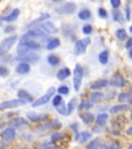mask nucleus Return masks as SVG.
Returning a JSON list of instances; mask_svg holds the SVG:
<instances>
[{
    "label": "nucleus",
    "mask_w": 132,
    "mask_h": 149,
    "mask_svg": "<svg viewBox=\"0 0 132 149\" xmlns=\"http://www.w3.org/2000/svg\"><path fill=\"white\" fill-rule=\"evenodd\" d=\"M117 34V37H118L120 40H126V37H127V33H126V30L125 29H118L116 32Z\"/></svg>",
    "instance_id": "7c9ffc66"
},
{
    "label": "nucleus",
    "mask_w": 132,
    "mask_h": 149,
    "mask_svg": "<svg viewBox=\"0 0 132 149\" xmlns=\"http://www.w3.org/2000/svg\"><path fill=\"white\" fill-rule=\"evenodd\" d=\"M44 149H58V147H57V146H54V145H52V146H48V147H44Z\"/></svg>",
    "instance_id": "49530a36"
},
{
    "label": "nucleus",
    "mask_w": 132,
    "mask_h": 149,
    "mask_svg": "<svg viewBox=\"0 0 132 149\" xmlns=\"http://www.w3.org/2000/svg\"><path fill=\"white\" fill-rule=\"evenodd\" d=\"M118 100L119 102H125V100H128V92H121L118 95Z\"/></svg>",
    "instance_id": "c9c22d12"
},
{
    "label": "nucleus",
    "mask_w": 132,
    "mask_h": 149,
    "mask_svg": "<svg viewBox=\"0 0 132 149\" xmlns=\"http://www.w3.org/2000/svg\"><path fill=\"white\" fill-rule=\"evenodd\" d=\"M79 117H81L82 121H83L85 124L92 123L93 121H94V119H95V117H94V115H93L92 113H85V114H81L79 115Z\"/></svg>",
    "instance_id": "4be33fe9"
},
{
    "label": "nucleus",
    "mask_w": 132,
    "mask_h": 149,
    "mask_svg": "<svg viewBox=\"0 0 132 149\" xmlns=\"http://www.w3.org/2000/svg\"><path fill=\"white\" fill-rule=\"evenodd\" d=\"M16 72L20 74H28V72H30V65H29V63H26V62L19 63L16 68Z\"/></svg>",
    "instance_id": "2eb2a0df"
},
{
    "label": "nucleus",
    "mask_w": 132,
    "mask_h": 149,
    "mask_svg": "<svg viewBox=\"0 0 132 149\" xmlns=\"http://www.w3.org/2000/svg\"><path fill=\"white\" fill-rule=\"evenodd\" d=\"M111 4L114 8H118L121 5V0H111Z\"/></svg>",
    "instance_id": "58836bf2"
},
{
    "label": "nucleus",
    "mask_w": 132,
    "mask_h": 149,
    "mask_svg": "<svg viewBox=\"0 0 132 149\" xmlns=\"http://www.w3.org/2000/svg\"><path fill=\"white\" fill-rule=\"evenodd\" d=\"M54 1H59V0H54Z\"/></svg>",
    "instance_id": "5fc2aeb1"
},
{
    "label": "nucleus",
    "mask_w": 132,
    "mask_h": 149,
    "mask_svg": "<svg viewBox=\"0 0 132 149\" xmlns=\"http://www.w3.org/2000/svg\"><path fill=\"white\" fill-rule=\"evenodd\" d=\"M57 92H58L59 94H62V95H66V94H68V92H69V88H68L67 86H65V85H62V86H60L57 89Z\"/></svg>",
    "instance_id": "72a5a7b5"
},
{
    "label": "nucleus",
    "mask_w": 132,
    "mask_h": 149,
    "mask_svg": "<svg viewBox=\"0 0 132 149\" xmlns=\"http://www.w3.org/2000/svg\"><path fill=\"white\" fill-rule=\"evenodd\" d=\"M107 119H109V115L105 114V113H103V114H99L97 117H96V122H97V124L99 126H103L105 123H106Z\"/></svg>",
    "instance_id": "393cba45"
},
{
    "label": "nucleus",
    "mask_w": 132,
    "mask_h": 149,
    "mask_svg": "<svg viewBox=\"0 0 132 149\" xmlns=\"http://www.w3.org/2000/svg\"><path fill=\"white\" fill-rule=\"evenodd\" d=\"M56 91L57 90H56L55 87H50V88L48 89V91L44 93L41 97H39L38 100H34V102H32V107L36 108V107H40V106H42V105H46V102H49V100L53 97L54 93H55Z\"/></svg>",
    "instance_id": "f03ea898"
},
{
    "label": "nucleus",
    "mask_w": 132,
    "mask_h": 149,
    "mask_svg": "<svg viewBox=\"0 0 132 149\" xmlns=\"http://www.w3.org/2000/svg\"><path fill=\"white\" fill-rule=\"evenodd\" d=\"M69 127L71 128L72 130H73V133L75 134V136H77V134H79V133H77V127H79V125H77V123H73V124H71V125H70Z\"/></svg>",
    "instance_id": "ea45409f"
},
{
    "label": "nucleus",
    "mask_w": 132,
    "mask_h": 149,
    "mask_svg": "<svg viewBox=\"0 0 132 149\" xmlns=\"http://www.w3.org/2000/svg\"><path fill=\"white\" fill-rule=\"evenodd\" d=\"M91 17H92V14L89 9H83L79 13V19H81L83 21H87V20L91 19Z\"/></svg>",
    "instance_id": "a878e982"
},
{
    "label": "nucleus",
    "mask_w": 132,
    "mask_h": 149,
    "mask_svg": "<svg viewBox=\"0 0 132 149\" xmlns=\"http://www.w3.org/2000/svg\"><path fill=\"white\" fill-rule=\"evenodd\" d=\"M130 16H131V10H130L129 7H126V20H128V21H129Z\"/></svg>",
    "instance_id": "79ce46f5"
},
{
    "label": "nucleus",
    "mask_w": 132,
    "mask_h": 149,
    "mask_svg": "<svg viewBox=\"0 0 132 149\" xmlns=\"http://www.w3.org/2000/svg\"><path fill=\"white\" fill-rule=\"evenodd\" d=\"M92 138V134L89 133V132H82V133L77 134V136H75V141H77L79 143H81V144H84V143H86L87 141H89V140Z\"/></svg>",
    "instance_id": "4468645a"
},
{
    "label": "nucleus",
    "mask_w": 132,
    "mask_h": 149,
    "mask_svg": "<svg viewBox=\"0 0 132 149\" xmlns=\"http://www.w3.org/2000/svg\"><path fill=\"white\" fill-rule=\"evenodd\" d=\"M17 38H18L17 35H12V36H8L6 38H4L1 42V44H0V55L6 53V52H8L9 50L12 49V46L16 44Z\"/></svg>",
    "instance_id": "423d86ee"
},
{
    "label": "nucleus",
    "mask_w": 132,
    "mask_h": 149,
    "mask_svg": "<svg viewBox=\"0 0 132 149\" xmlns=\"http://www.w3.org/2000/svg\"><path fill=\"white\" fill-rule=\"evenodd\" d=\"M126 133L129 134V135H132V126H130V127L128 128L127 130H126Z\"/></svg>",
    "instance_id": "de8ad7c7"
},
{
    "label": "nucleus",
    "mask_w": 132,
    "mask_h": 149,
    "mask_svg": "<svg viewBox=\"0 0 132 149\" xmlns=\"http://www.w3.org/2000/svg\"><path fill=\"white\" fill-rule=\"evenodd\" d=\"M0 136H1V138L3 139V141H5V142H7V143H10V142H12V141H15V139H16V137H17V133L14 127L9 126V127L4 128V130L0 133Z\"/></svg>",
    "instance_id": "6e6552de"
},
{
    "label": "nucleus",
    "mask_w": 132,
    "mask_h": 149,
    "mask_svg": "<svg viewBox=\"0 0 132 149\" xmlns=\"http://www.w3.org/2000/svg\"><path fill=\"white\" fill-rule=\"evenodd\" d=\"M127 149H132V145H130V146L129 147H128V148Z\"/></svg>",
    "instance_id": "603ef678"
},
{
    "label": "nucleus",
    "mask_w": 132,
    "mask_h": 149,
    "mask_svg": "<svg viewBox=\"0 0 132 149\" xmlns=\"http://www.w3.org/2000/svg\"><path fill=\"white\" fill-rule=\"evenodd\" d=\"M70 74H71V72H70L69 68H62L57 72V79H58L59 81H64L65 79H67V78L69 77Z\"/></svg>",
    "instance_id": "f3484780"
},
{
    "label": "nucleus",
    "mask_w": 132,
    "mask_h": 149,
    "mask_svg": "<svg viewBox=\"0 0 132 149\" xmlns=\"http://www.w3.org/2000/svg\"><path fill=\"white\" fill-rule=\"evenodd\" d=\"M19 15H20V9L15 8L14 10H12V12L8 15V16L4 17V18H3V20H4L5 22H12V21H16L17 19H18Z\"/></svg>",
    "instance_id": "412c9836"
},
{
    "label": "nucleus",
    "mask_w": 132,
    "mask_h": 149,
    "mask_svg": "<svg viewBox=\"0 0 132 149\" xmlns=\"http://www.w3.org/2000/svg\"><path fill=\"white\" fill-rule=\"evenodd\" d=\"M25 104H26L25 100H21V98L5 100V102H0V111H4V110H8V109H15V108L24 106Z\"/></svg>",
    "instance_id": "39448f33"
},
{
    "label": "nucleus",
    "mask_w": 132,
    "mask_h": 149,
    "mask_svg": "<svg viewBox=\"0 0 132 149\" xmlns=\"http://www.w3.org/2000/svg\"><path fill=\"white\" fill-rule=\"evenodd\" d=\"M109 84V82L107 81V80H105V79L99 80V81H96V82H94V83L91 84L90 88L92 89V90H99V89H102V88H104V87H106Z\"/></svg>",
    "instance_id": "dca6fc26"
},
{
    "label": "nucleus",
    "mask_w": 132,
    "mask_h": 149,
    "mask_svg": "<svg viewBox=\"0 0 132 149\" xmlns=\"http://www.w3.org/2000/svg\"><path fill=\"white\" fill-rule=\"evenodd\" d=\"M77 10V4L73 2H66L56 8V12L60 15H71Z\"/></svg>",
    "instance_id": "0eeeda50"
},
{
    "label": "nucleus",
    "mask_w": 132,
    "mask_h": 149,
    "mask_svg": "<svg viewBox=\"0 0 132 149\" xmlns=\"http://www.w3.org/2000/svg\"><path fill=\"white\" fill-rule=\"evenodd\" d=\"M93 105H94V104H93V102H91L90 100H82L81 104L77 106V110H83V109L88 110V109H91V108L93 107Z\"/></svg>",
    "instance_id": "bb28decb"
},
{
    "label": "nucleus",
    "mask_w": 132,
    "mask_h": 149,
    "mask_svg": "<svg viewBox=\"0 0 132 149\" xmlns=\"http://www.w3.org/2000/svg\"><path fill=\"white\" fill-rule=\"evenodd\" d=\"M126 48L127 49H131L132 48V37H130V38L127 40V42H126Z\"/></svg>",
    "instance_id": "a19ab883"
},
{
    "label": "nucleus",
    "mask_w": 132,
    "mask_h": 149,
    "mask_svg": "<svg viewBox=\"0 0 132 149\" xmlns=\"http://www.w3.org/2000/svg\"><path fill=\"white\" fill-rule=\"evenodd\" d=\"M64 138V135L62 133H54L51 137V142L54 143V142H57L59 140H62Z\"/></svg>",
    "instance_id": "2f4dec72"
},
{
    "label": "nucleus",
    "mask_w": 132,
    "mask_h": 149,
    "mask_svg": "<svg viewBox=\"0 0 132 149\" xmlns=\"http://www.w3.org/2000/svg\"><path fill=\"white\" fill-rule=\"evenodd\" d=\"M100 146V140L98 138H95L94 140H92L88 145H87L86 149H98Z\"/></svg>",
    "instance_id": "c85d7f7f"
},
{
    "label": "nucleus",
    "mask_w": 132,
    "mask_h": 149,
    "mask_svg": "<svg viewBox=\"0 0 132 149\" xmlns=\"http://www.w3.org/2000/svg\"><path fill=\"white\" fill-rule=\"evenodd\" d=\"M109 84L115 87H124L126 85V80L123 78V76L121 74H115L111 77Z\"/></svg>",
    "instance_id": "9d476101"
},
{
    "label": "nucleus",
    "mask_w": 132,
    "mask_h": 149,
    "mask_svg": "<svg viewBox=\"0 0 132 149\" xmlns=\"http://www.w3.org/2000/svg\"><path fill=\"white\" fill-rule=\"evenodd\" d=\"M18 60L22 61V62H26V63H28V62L35 63L39 60V56H37L32 53H27V54H24V55H20Z\"/></svg>",
    "instance_id": "9b49d317"
},
{
    "label": "nucleus",
    "mask_w": 132,
    "mask_h": 149,
    "mask_svg": "<svg viewBox=\"0 0 132 149\" xmlns=\"http://www.w3.org/2000/svg\"><path fill=\"white\" fill-rule=\"evenodd\" d=\"M35 29L41 31L44 34H55L58 32V28L56 27V25L52 22H44V23L37 24V26L35 27Z\"/></svg>",
    "instance_id": "20e7f679"
},
{
    "label": "nucleus",
    "mask_w": 132,
    "mask_h": 149,
    "mask_svg": "<svg viewBox=\"0 0 132 149\" xmlns=\"http://www.w3.org/2000/svg\"><path fill=\"white\" fill-rule=\"evenodd\" d=\"M75 102H77V98H72L67 104V106H66V115L71 114L72 110H73V108H74V105H75Z\"/></svg>",
    "instance_id": "c756f323"
},
{
    "label": "nucleus",
    "mask_w": 132,
    "mask_h": 149,
    "mask_svg": "<svg viewBox=\"0 0 132 149\" xmlns=\"http://www.w3.org/2000/svg\"><path fill=\"white\" fill-rule=\"evenodd\" d=\"M129 31H130V33H132V25L129 27Z\"/></svg>",
    "instance_id": "3c124183"
},
{
    "label": "nucleus",
    "mask_w": 132,
    "mask_h": 149,
    "mask_svg": "<svg viewBox=\"0 0 132 149\" xmlns=\"http://www.w3.org/2000/svg\"><path fill=\"white\" fill-rule=\"evenodd\" d=\"M129 1H131V0H129Z\"/></svg>",
    "instance_id": "6e6d98bb"
},
{
    "label": "nucleus",
    "mask_w": 132,
    "mask_h": 149,
    "mask_svg": "<svg viewBox=\"0 0 132 149\" xmlns=\"http://www.w3.org/2000/svg\"><path fill=\"white\" fill-rule=\"evenodd\" d=\"M15 28L12 27V26H7V27H5L4 29V32L5 33H9V32H12V31H14Z\"/></svg>",
    "instance_id": "c03bdc74"
},
{
    "label": "nucleus",
    "mask_w": 132,
    "mask_h": 149,
    "mask_svg": "<svg viewBox=\"0 0 132 149\" xmlns=\"http://www.w3.org/2000/svg\"><path fill=\"white\" fill-rule=\"evenodd\" d=\"M39 48H40V45L37 42H35L34 40L23 36L21 38V42H20V45L18 47V53L20 55H24V54L29 53L30 51L38 50Z\"/></svg>",
    "instance_id": "f257e3e1"
},
{
    "label": "nucleus",
    "mask_w": 132,
    "mask_h": 149,
    "mask_svg": "<svg viewBox=\"0 0 132 149\" xmlns=\"http://www.w3.org/2000/svg\"><path fill=\"white\" fill-rule=\"evenodd\" d=\"M82 30H83L84 34L89 35V34H91V33H92L93 28H92V26H91L90 24H86V25L83 26V29H82Z\"/></svg>",
    "instance_id": "f704fd0d"
},
{
    "label": "nucleus",
    "mask_w": 132,
    "mask_h": 149,
    "mask_svg": "<svg viewBox=\"0 0 132 149\" xmlns=\"http://www.w3.org/2000/svg\"><path fill=\"white\" fill-rule=\"evenodd\" d=\"M48 62L52 66H57L58 64H60V58L55 55H50L48 57Z\"/></svg>",
    "instance_id": "cd10ccee"
},
{
    "label": "nucleus",
    "mask_w": 132,
    "mask_h": 149,
    "mask_svg": "<svg viewBox=\"0 0 132 149\" xmlns=\"http://www.w3.org/2000/svg\"><path fill=\"white\" fill-rule=\"evenodd\" d=\"M9 124L14 128H26L29 126L28 121L23 117H16V118L12 119L9 121Z\"/></svg>",
    "instance_id": "1a4fd4ad"
},
{
    "label": "nucleus",
    "mask_w": 132,
    "mask_h": 149,
    "mask_svg": "<svg viewBox=\"0 0 132 149\" xmlns=\"http://www.w3.org/2000/svg\"><path fill=\"white\" fill-rule=\"evenodd\" d=\"M130 119L132 120V111H131V114H130Z\"/></svg>",
    "instance_id": "864d4df0"
},
{
    "label": "nucleus",
    "mask_w": 132,
    "mask_h": 149,
    "mask_svg": "<svg viewBox=\"0 0 132 149\" xmlns=\"http://www.w3.org/2000/svg\"><path fill=\"white\" fill-rule=\"evenodd\" d=\"M6 144H4V142H1V141H0V149H5L6 148Z\"/></svg>",
    "instance_id": "a18cd8bd"
},
{
    "label": "nucleus",
    "mask_w": 132,
    "mask_h": 149,
    "mask_svg": "<svg viewBox=\"0 0 132 149\" xmlns=\"http://www.w3.org/2000/svg\"><path fill=\"white\" fill-rule=\"evenodd\" d=\"M114 19H115V21L119 22V23H123V19H122V14L119 12H116L114 14Z\"/></svg>",
    "instance_id": "4c0bfd02"
},
{
    "label": "nucleus",
    "mask_w": 132,
    "mask_h": 149,
    "mask_svg": "<svg viewBox=\"0 0 132 149\" xmlns=\"http://www.w3.org/2000/svg\"><path fill=\"white\" fill-rule=\"evenodd\" d=\"M129 109V106L126 105V104H122V105H116V106H113V107L109 109V113L111 114H116L118 112L121 111H125V110Z\"/></svg>",
    "instance_id": "aec40b11"
},
{
    "label": "nucleus",
    "mask_w": 132,
    "mask_h": 149,
    "mask_svg": "<svg viewBox=\"0 0 132 149\" xmlns=\"http://www.w3.org/2000/svg\"><path fill=\"white\" fill-rule=\"evenodd\" d=\"M83 77H84L83 68L79 64H77L73 70V87L75 91H79V88H81Z\"/></svg>",
    "instance_id": "7ed1b4c3"
},
{
    "label": "nucleus",
    "mask_w": 132,
    "mask_h": 149,
    "mask_svg": "<svg viewBox=\"0 0 132 149\" xmlns=\"http://www.w3.org/2000/svg\"><path fill=\"white\" fill-rule=\"evenodd\" d=\"M87 49L86 42L83 40H77L75 45H74V54L75 55H81V54L85 53Z\"/></svg>",
    "instance_id": "ddd939ff"
},
{
    "label": "nucleus",
    "mask_w": 132,
    "mask_h": 149,
    "mask_svg": "<svg viewBox=\"0 0 132 149\" xmlns=\"http://www.w3.org/2000/svg\"><path fill=\"white\" fill-rule=\"evenodd\" d=\"M7 72H7L6 68H1V66H0V76H6Z\"/></svg>",
    "instance_id": "37998d69"
},
{
    "label": "nucleus",
    "mask_w": 132,
    "mask_h": 149,
    "mask_svg": "<svg viewBox=\"0 0 132 149\" xmlns=\"http://www.w3.org/2000/svg\"><path fill=\"white\" fill-rule=\"evenodd\" d=\"M98 15H99V17H101V18H103V19L107 18V12H106V9L103 8V7H100V8L98 9Z\"/></svg>",
    "instance_id": "e433bc0d"
},
{
    "label": "nucleus",
    "mask_w": 132,
    "mask_h": 149,
    "mask_svg": "<svg viewBox=\"0 0 132 149\" xmlns=\"http://www.w3.org/2000/svg\"><path fill=\"white\" fill-rule=\"evenodd\" d=\"M103 98H104L103 93L98 92V91H94V92H93L92 94H91V96H90V100L93 102V104H97V102L103 100Z\"/></svg>",
    "instance_id": "6ab92c4d"
},
{
    "label": "nucleus",
    "mask_w": 132,
    "mask_h": 149,
    "mask_svg": "<svg viewBox=\"0 0 132 149\" xmlns=\"http://www.w3.org/2000/svg\"><path fill=\"white\" fill-rule=\"evenodd\" d=\"M62 102H63V100H62V96H61V94L54 96V98H53V106H54V107L57 108L58 106H60Z\"/></svg>",
    "instance_id": "473e14b6"
},
{
    "label": "nucleus",
    "mask_w": 132,
    "mask_h": 149,
    "mask_svg": "<svg viewBox=\"0 0 132 149\" xmlns=\"http://www.w3.org/2000/svg\"><path fill=\"white\" fill-rule=\"evenodd\" d=\"M109 53L107 50H104V51L100 52L99 56H98V59H99V62L101 64H106L109 62Z\"/></svg>",
    "instance_id": "5701e85b"
},
{
    "label": "nucleus",
    "mask_w": 132,
    "mask_h": 149,
    "mask_svg": "<svg viewBox=\"0 0 132 149\" xmlns=\"http://www.w3.org/2000/svg\"><path fill=\"white\" fill-rule=\"evenodd\" d=\"M128 55H129L130 58H132V48L129 50V52H128Z\"/></svg>",
    "instance_id": "09e8293b"
},
{
    "label": "nucleus",
    "mask_w": 132,
    "mask_h": 149,
    "mask_svg": "<svg viewBox=\"0 0 132 149\" xmlns=\"http://www.w3.org/2000/svg\"><path fill=\"white\" fill-rule=\"evenodd\" d=\"M27 117L32 122H40V121L46 120L48 118V115L37 114V113H34V112H29V113H27Z\"/></svg>",
    "instance_id": "f8f14e48"
},
{
    "label": "nucleus",
    "mask_w": 132,
    "mask_h": 149,
    "mask_svg": "<svg viewBox=\"0 0 132 149\" xmlns=\"http://www.w3.org/2000/svg\"><path fill=\"white\" fill-rule=\"evenodd\" d=\"M59 46H60V40H59V38H53V40H51L46 44V50L53 51L56 48H58Z\"/></svg>",
    "instance_id": "b1692460"
},
{
    "label": "nucleus",
    "mask_w": 132,
    "mask_h": 149,
    "mask_svg": "<svg viewBox=\"0 0 132 149\" xmlns=\"http://www.w3.org/2000/svg\"><path fill=\"white\" fill-rule=\"evenodd\" d=\"M18 96H19V98L25 100L26 102H34L33 96L31 95V94H29V92H27L26 90H24V89H20V90L18 91Z\"/></svg>",
    "instance_id": "a211bd4d"
},
{
    "label": "nucleus",
    "mask_w": 132,
    "mask_h": 149,
    "mask_svg": "<svg viewBox=\"0 0 132 149\" xmlns=\"http://www.w3.org/2000/svg\"><path fill=\"white\" fill-rule=\"evenodd\" d=\"M4 125H5V123H0V128L3 127V126H4Z\"/></svg>",
    "instance_id": "8fccbe9b"
}]
</instances>
